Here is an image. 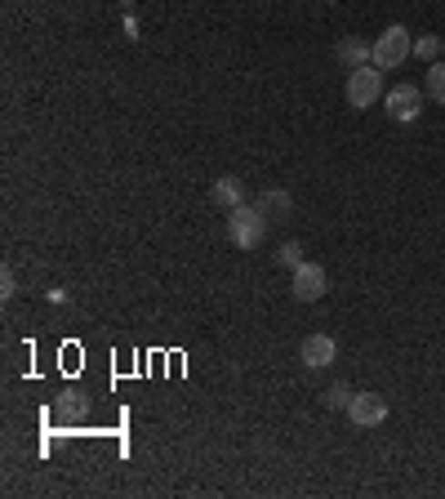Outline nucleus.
<instances>
[{
  "instance_id": "1",
  "label": "nucleus",
  "mask_w": 445,
  "mask_h": 499,
  "mask_svg": "<svg viewBox=\"0 0 445 499\" xmlns=\"http://www.w3.org/2000/svg\"><path fill=\"white\" fill-rule=\"evenodd\" d=\"M268 237V214L258 206H237L228 209V241L237 250H254Z\"/></svg>"
},
{
  "instance_id": "2",
  "label": "nucleus",
  "mask_w": 445,
  "mask_h": 499,
  "mask_svg": "<svg viewBox=\"0 0 445 499\" xmlns=\"http://www.w3.org/2000/svg\"><path fill=\"white\" fill-rule=\"evenodd\" d=\"M410 49H414L410 32H405L401 23H392V27H383V36L374 41V54H369V63H374L379 72H392V67H401L405 58H410Z\"/></svg>"
},
{
  "instance_id": "3",
  "label": "nucleus",
  "mask_w": 445,
  "mask_h": 499,
  "mask_svg": "<svg viewBox=\"0 0 445 499\" xmlns=\"http://www.w3.org/2000/svg\"><path fill=\"white\" fill-rule=\"evenodd\" d=\"M379 94H383V76H379V67L374 63H365V67H352L348 72V107H374L379 103Z\"/></svg>"
},
{
  "instance_id": "4",
  "label": "nucleus",
  "mask_w": 445,
  "mask_h": 499,
  "mask_svg": "<svg viewBox=\"0 0 445 499\" xmlns=\"http://www.w3.org/2000/svg\"><path fill=\"white\" fill-rule=\"evenodd\" d=\"M383 107H388V117H392V121L405 125V121H414V117L423 112V94H419V85L401 81V85H392V89H388Z\"/></svg>"
},
{
  "instance_id": "5",
  "label": "nucleus",
  "mask_w": 445,
  "mask_h": 499,
  "mask_svg": "<svg viewBox=\"0 0 445 499\" xmlns=\"http://www.w3.org/2000/svg\"><path fill=\"white\" fill-rule=\"evenodd\" d=\"M289 290H294V299H298V303H317V299L329 290V286H325V268H321V263H308V259H303V263L294 268Z\"/></svg>"
},
{
  "instance_id": "6",
  "label": "nucleus",
  "mask_w": 445,
  "mask_h": 499,
  "mask_svg": "<svg viewBox=\"0 0 445 499\" xmlns=\"http://www.w3.org/2000/svg\"><path fill=\"white\" fill-rule=\"evenodd\" d=\"M348 419H352L357 428H374V423H383V419H388V402H383V397H374V392H357V397H352V406H348Z\"/></svg>"
},
{
  "instance_id": "7",
  "label": "nucleus",
  "mask_w": 445,
  "mask_h": 499,
  "mask_svg": "<svg viewBox=\"0 0 445 499\" xmlns=\"http://www.w3.org/2000/svg\"><path fill=\"white\" fill-rule=\"evenodd\" d=\"M298 357H303V366H308V371H325V366L339 357V343H334L329 334H308V339H303V348H298Z\"/></svg>"
},
{
  "instance_id": "8",
  "label": "nucleus",
  "mask_w": 445,
  "mask_h": 499,
  "mask_svg": "<svg viewBox=\"0 0 445 499\" xmlns=\"http://www.w3.org/2000/svg\"><path fill=\"white\" fill-rule=\"evenodd\" d=\"M94 411V402H89V392H63L58 402H54V415L63 419V423H81L85 415Z\"/></svg>"
},
{
  "instance_id": "9",
  "label": "nucleus",
  "mask_w": 445,
  "mask_h": 499,
  "mask_svg": "<svg viewBox=\"0 0 445 499\" xmlns=\"http://www.w3.org/2000/svg\"><path fill=\"white\" fill-rule=\"evenodd\" d=\"M209 201L214 206H223V209H237V206H245V192H241V178H218L214 188H209Z\"/></svg>"
},
{
  "instance_id": "10",
  "label": "nucleus",
  "mask_w": 445,
  "mask_h": 499,
  "mask_svg": "<svg viewBox=\"0 0 445 499\" xmlns=\"http://www.w3.org/2000/svg\"><path fill=\"white\" fill-rule=\"evenodd\" d=\"M369 54H374V45L357 41V36H348V41H339V58H343L348 67H365V63H369Z\"/></svg>"
},
{
  "instance_id": "11",
  "label": "nucleus",
  "mask_w": 445,
  "mask_h": 499,
  "mask_svg": "<svg viewBox=\"0 0 445 499\" xmlns=\"http://www.w3.org/2000/svg\"><path fill=\"white\" fill-rule=\"evenodd\" d=\"M254 206L263 209L268 219H272V214H277V219H289V206H294V201H289V192H281V188H272V192H263V197H258Z\"/></svg>"
},
{
  "instance_id": "12",
  "label": "nucleus",
  "mask_w": 445,
  "mask_h": 499,
  "mask_svg": "<svg viewBox=\"0 0 445 499\" xmlns=\"http://www.w3.org/2000/svg\"><path fill=\"white\" fill-rule=\"evenodd\" d=\"M352 397H357V392H352L348 383H334V388H325V406H329V411H343V406H352Z\"/></svg>"
},
{
  "instance_id": "13",
  "label": "nucleus",
  "mask_w": 445,
  "mask_h": 499,
  "mask_svg": "<svg viewBox=\"0 0 445 499\" xmlns=\"http://www.w3.org/2000/svg\"><path fill=\"white\" fill-rule=\"evenodd\" d=\"M428 98L445 103V63H432V67H428Z\"/></svg>"
},
{
  "instance_id": "14",
  "label": "nucleus",
  "mask_w": 445,
  "mask_h": 499,
  "mask_svg": "<svg viewBox=\"0 0 445 499\" xmlns=\"http://www.w3.org/2000/svg\"><path fill=\"white\" fill-rule=\"evenodd\" d=\"M277 263H285V268H298V263H303V246H298V241H285V246L277 250Z\"/></svg>"
},
{
  "instance_id": "15",
  "label": "nucleus",
  "mask_w": 445,
  "mask_h": 499,
  "mask_svg": "<svg viewBox=\"0 0 445 499\" xmlns=\"http://www.w3.org/2000/svg\"><path fill=\"white\" fill-rule=\"evenodd\" d=\"M414 54H419V58H437V54H441V41H437V36H419V41H414Z\"/></svg>"
},
{
  "instance_id": "16",
  "label": "nucleus",
  "mask_w": 445,
  "mask_h": 499,
  "mask_svg": "<svg viewBox=\"0 0 445 499\" xmlns=\"http://www.w3.org/2000/svg\"><path fill=\"white\" fill-rule=\"evenodd\" d=\"M14 290H18V281H14V272L5 268V272H0V294H5V299H14Z\"/></svg>"
},
{
  "instance_id": "17",
  "label": "nucleus",
  "mask_w": 445,
  "mask_h": 499,
  "mask_svg": "<svg viewBox=\"0 0 445 499\" xmlns=\"http://www.w3.org/2000/svg\"><path fill=\"white\" fill-rule=\"evenodd\" d=\"M441 49H445V41H441Z\"/></svg>"
}]
</instances>
